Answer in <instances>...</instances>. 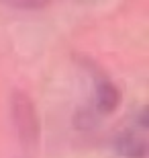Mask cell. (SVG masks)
Listing matches in <instances>:
<instances>
[{
	"mask_svg": "<svg viewBox=\"0 0 149 158\" xmlns=\"http://www.w3.org/2000/svg\"><path fill=\"white\" fill-rule=\"evenodd\" d=\"M120 105V90L104 76L96 78V97H94V107L98 113L108 115Z\"/></svg>",
	"mask_w": 149,
	"mask_h": 158,
	"instance_id": "cell-3",
	"label": "cell"
},
{
	"mask_svg": "<svg viewBox=\"0 0 149 158\" xmlns=\"http://www.w3.org/2000/svg\"><path fill=\"white\" fill-rule=\"evenodd\" d=\"M10 8H18V10H37L47 6L51 0H4Z\"/></svg>",
	"mask_w": 149,
	"mask_h": 158,
	"instance_id": "cell-4",
	"label": "cell"
},
{
	"mask_svg": "<svg viewBox=\"0 0 149 158\" xmlns=\"http://www.w3.org/2000/svg\"><path fill=\"white\" fill-rule=\"evenodd\" d=\"M147 111L141 109L137 113V123L133 129H125L115 138V150L123 158H145L147 156Z\"/></svg>",
	"mask_w": 149,
	"mask_h": 158,
	"instance_id": "cell-2",
	"label": "cell"
},
{
	"mask_svg": "<svg viewBox=\"0 0 149 158\" xmlns=\"http://www.w3.org/2000/svg\"><path fill=\"white\" fill-rule=\"evenodd\" d=\"M10 115H12V123L17 127L18 138L31 146L37 142L39 138V119L35 113V105L33 101L27 97L25 93H14L10 99Z\"/></svg>",
	"mask_w": 149,
	"mask_h": 158,
	"instance_id": "cell-1",
	"label": "cell"
}]
</instances>
